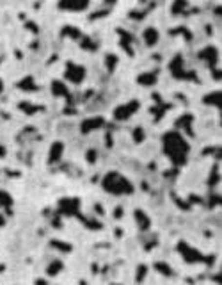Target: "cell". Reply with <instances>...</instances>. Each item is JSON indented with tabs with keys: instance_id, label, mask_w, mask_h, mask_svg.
<instances>
[{
	"instance_id": "cell-1",
	"label": "cell",
	"mask_w": 222,
	"mask_h": 285,
	"mask_svg": "<svg viewBox=\"0 0 222 285\" xmlns=\"http://www.w3.org/2000/svg\"><path fill=\"white\" fill-rule=\"evenodd\" d=\"M163 152L167 153L174 164H183L187 161L188 144L178 130H171L163 136Z\"/></svg>"
},
{
	"instance_id": "cell-2",
	"label": "cell",
	"mask_w": 222,
	"mask_h": 285,
	"mask_svg": "<svg viewBox=\"0 0 222 285\" xmlns=\"http://www.w3.org/2000/svg\"><path fill=\"white\" fill-rule=\"evenodd\" d=\"M103 189L110 194H130L133 186L128 182V178L119 175L118 171H110L103 177Z\"/></svg>"
},
{
	"instance_id": "cell-3",
	"label": "cell",
	"mask_w": 222,
	"mask_h": 285,
	"mask_svg": "<svg viewBox=\"0 0 222 285\" xmlns=\"http://www.w3.org/2000/svg\"><path fill=\"white\" fill-rule=\"evenodd\" d=\"M137 107H139L137 100H135V102L126 103V105H121V107L116 109V118H118V119H126L130 114H133L135 111H137Z\"/></svg>"
},
{
	"instance_id": "cell-4",
	"label": "cell",
	"mask_w": 222,
	"mask_h": 285,
	"mask_svg": "<svg viewBox=\"0 0 222 285\" xmlns=\"http://www.w3.org/2000/svg\"><path fill=\"white\" fill-rule=\"evenodd\" d=\"M144 40H146V43H148L149 47H151V45L157 43V40H158V32L153 29V27H149V29L144 30Z\"/></svg>"
}]
</instances>
